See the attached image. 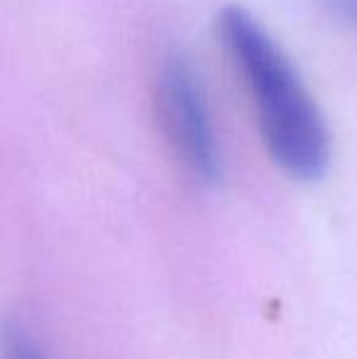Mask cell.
I'll return each instance as SVG.
<instances>
[{
  "instance_id": "6da1fadb",
  "label": "cell",
  "mask_w": 357,
  "mask_h": 359,
  "mask_svg": "<svg viewBox=\"0 0 357 359\" xmlns=\"http://www.w3.org/2000/svg\"><path fill=\"white\" fill-rule=\"evenodd\" d=\"M218 34L255 110L269 159L296 181H318L330 166V133L294 62L248 8L230 3Z\"/></svg>"
},
{
  "instance_id": "7a4b0ae2",
  "label": "cell",
  "mask_w": 357,
  "mask_h": 359,
  "mask_svg": "<svg viewBox=\"0 0 357 359\" xmlns=\"http://www.w3.org/2000/svg\"><path fill=\"white\" fill-rule=\"evenodd\" d=\"M157 123L172 154L194 181L215 186L223 176V156L198 74L179 52L162 59L154 76Z\"/></svg>"
},
{
  "instance_id": "3957f363",
  "label": "cell",
  "mask_w": 357,
  "mask_h": 359,
  "mask_svg": "<svg viewBox=\"0 0 357 359\" xmlns=\"http://www.w3.org/2000/svg\"><path fill=\"white\" fill-rule=\"evenodd\" d=\"M5 359H47V355L25 327H10L5 335Z\"/></svg>"
}]
</instances>
